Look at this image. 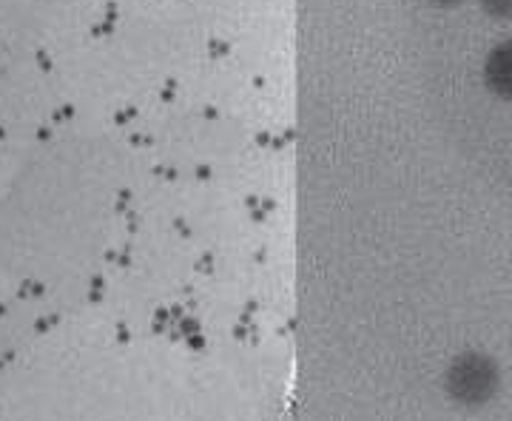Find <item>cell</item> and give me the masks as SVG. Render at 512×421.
<instances>
[{
	"label": "cell",
	"mask_w": 512,
	"mask_h": 421,
	"mask_svg": "<svg viewBox=\"0 0 512 421\" xmlns=\"http://www.w3.org/2000/svg\"><path fill=\"white\" fill-rule=\"evenodd\" d=\"M498 387V367L487 356H461L453 370V390L464 402H487Z\"/></svg>",
	"instance_id": "1"
},
{
	"label": "cell",
	"mask_w": 512,
	"mask_h": 421,
	"mask_svg": "<svg viewBox=\"0 0 512 421\" xmlns=\"http://www.w3.org/2000/svg\"><path fill=\"white\" fill-rule=\"evenodd\" d=\"M481 77H484L487 92L498 100H504V103H512V37L495 43L487 52Z\"/></svg>",
	"instance_id": "2"
},
{
	"label": "cell",
	"mask_w": 512,
	"mask_h": 421,
	"mask_svg": "<svg viewBox=\"0 0 512 421\" xmlns=\"http://www.w3.org/2000/svg\"><path fill=\"white\" fill-rule=\"evenodd\" d=\"M478 9L498 23H510L512 20V0H478Z\"/></svg>",
	"instance_id": "3"
},
{
	"label": "cell",
	"mask_w": 512,
	"mask_h": 421,
	"mask_svg": "<svg viewBox=\"0 0 512 421\" xmlns=\"http://www.w3.org/2000/svg\"><path fill=\"white\" fill-rule=\"evenodd\" d=\"M424 3H427V6H436V9H456L464 0H424Z\"/></svg>",
	"instance_id": "4"
}]
</instances>
